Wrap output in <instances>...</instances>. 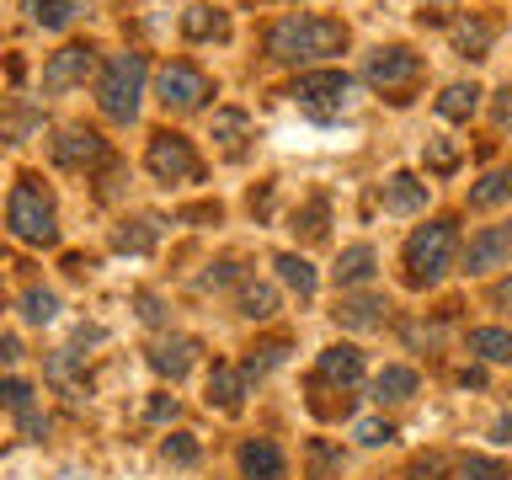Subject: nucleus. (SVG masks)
<instances>
[{"label": "nucleus", "instance_id": "f257e3e1", "mask_svg": "<svg viewBox=\"0 0 512 480\" xmlns=\"http://www.w3.org/2000/svg\"><path fill=\"white\" fill-rule=\"evenodd\" d=\"M347 48V27L331 16H283L267 27V59L278 64H315Z\"/></svg>", "mask_w": 512, "mask_h": 480}, {"label": "nucleus", "instance_id": "f03ea898", "mask_svg": "<svg viewBox=\"0 0 512 480\" xmlns=\"http://www.w3.org/2000/svg\"><path fill=\"white\" fill-rule=\"evenodd\" d=\"M6 230L27 246H59V219H54V192L38 176H16L11 203H6Z\"/></svg>", "mask_w": 512, "mask_h": 480}, {"label": "nucleus", "instance_id": "7ed1b4c3", "mask_svg": "<svg viewBox=\"0 0 512 480\" xmlns=\"http://www.w3.org/2000/svg\"><path fill=\"white\" fill-rule=\"evenodd\" d=\"M454 251H459L454 219L422 224V230L406 240V283H411V288H432L448 267H454Z\"/></svg>", "mask_w": 512, "mask_h": 480}, {"label": "nucleus", "instance_id": "20e7f679", "mask_svg": "<svg viewBox=\"0 0 512 480\" xmlns=\"http://www.w3.org/2000/svg\"><path fill=\"white\" fill-rule=\"evenodd\" d=\"M144 75H150L144 54H112L102 64V75H96V102H102V112L112 123H134L139 96H144Z\"/></svg>", "mask_w": 512, "mask_h": 480}, {"label": "nucleus", "instance_id": "39448f33", "mask_svg": "<svg viewBox=\"0 0 512 480\" xmlns=\"http://www.w3.org/2000/svg\"><path fill=\"white\" fill-rule=\"evenodd\" d=\"M352 75H342V70H304L299 80H294V102L304 107V112H315V118H336V112H347L352 107Z\"/></svg>", "mask_w": 512, "mask_h": 480}, {"label": "nucleus", "instance_id": "423d86ee", "mask_svg": "<svg viewBox=\"0 0 512 480\" xmlns=\"http://www.w3.org/2000/svg\"><path fill=\"white\" fill-rule=\"evenodd\" d=\"M144 166H150V176H160V182H198V176H203V160H198V150H192V139L171 134V128L150 134Z\"/></svg>", "mask_w": 512, "mask_h": 480}, {"label": "nucleus", "instance_id": "0eeeda50", "mask_svg": "<svg viewBox=\"0 0 512 480\" xmlns=\"http://www.w3.org/2000/svg\"><path fill=\"white\" fill-rule=\"evenodd\" d=\"M368 86L384 91V96H395V91H411L416 80H422V54H411V48H374L368 54Z\"/></svg>", "mask_w": 512, "mask_h": 480}, {"label": "nucleus", "instance_id": "6e6552de", "mask_svg": "<svg viewBox=\"0 0 512 480\" xmlns=\"http://www.w3.org/2000/svg\"><path fill=\"white\" fill-rule=\"evenodd\" d=\"M208 96H214V80H208L198 64L176 59L160 70V102H166V112H198Z\"/></svg>", "mask_w": 512, "mask_h": 480}, {"label": "nucleus", "instance_id": "1a4fd4ad", "mask_svg": "<svg viewBox=\"0 0 512 480\" xmlns=\"http://www.w3.org/2000/svg\"><path fill=\"white\" fill-rule=\"evenodd\" d=\"M96 70V48L91 43H64L54 59L43 64V91H75V86H86V75Z\"/></svg>", "mask_w": 512, "mask_h": 480}, {"label": "nucleus", "instance_id": "9d476101", "mask_svg": "<svg viewBox=\"0 0 512 480\" xmlns=\"http://www.w3.org/2000/svg\"><path fill=\"white\" fill-rule=\"evenodd\" d=\"M102 160H107V139L96 128H64L54 139V166H64V171H91Z\"/></svg>", "mask_w": 512, "mask_h": 480}, {"label": "nucleus", "instance_id": "9b49d317", "mask_svg": "<svg viewBox=\"0 0 512 480\" xmlns=\"http://www.w3.org/2000/svg\"><path fill=\"white\" fill-rule=\"evenodd\" d=\"M502 262H512V224H486V230L470 240V251H464V267L486 272V267H502Z\"/></svg>", "mask_w": 512, "mask_h": 480}, {"label": "nucleus", "instance_id": "f8f14e48", "mask_svg": "<svg viewBox=\"0 0 512 480\" xmlns=\"http://www.w3.org/2000/svg\"><path fill=\"white\" fill-rule=\"evenodd\" d=\"M315 379L320 384H336V390H352V384L363 379V352L347 347V342L326 347V352H320V363H315Z\"/></svg>", "mask_w": 512, "mask_h": 480}, {"label": "nucleus", "instance_id": "ddd939ff", "mask_svg": "<svg viewBox=\"0 0 512 480\" xmlns=\"http://www.w3.org/2000/svg\"><path fill=\"white\" fill-rule=\"evenodd\" d=\"M235 459H240V475L246 480H283V448L267 438H246Z\"/></svg>", "mask_w": 512, "mask_h": 480}, {"label": "nucleus", "instance_id": "4468645a", "mask_svg": "<svg viewBox=\"0 0 512 480\" xmlns=\"http://www.w3.org/2000/svg\"><path fill=\"white\" fill-rule=\"evenodd\" d=\"M192 358H198V342H192V336H171V342H155L150 347V368L160 379H182L187 368H192Z\"/></svg>", "mask_w": 512, "mask_h": 480}, {"label": "nucleus", "instance_id": "2eb2a0df", "mask_svg": "<svg viewBox=\"0 0 512 480\" xmlns=\"http://www.w3.org/2000/svg\"><path fill=\"white\" fill-rule=\"evenodd\" d=\"M208 406H219L224 416H235L246 406V374L230 363H214V374H208Z\"/></svg>", "mask_w": 512, "mask_h": 480}, {"label": "nucleus", "instance_id": "dca6fc26", "mask_svg": "<svg viewBox=\"0 0 512 480\" xmlns=\"http://www.w3.org/2000/svg\"><path fill=\"white\" fill-rule=\"evenodd\" d=\"M384 208L390 214H422L427 208V182L411 171H395L390 182H384Z\"/></svg>", "mask_w": 512, "mask_h": 480}, {"label": "nucleus", "instance_id": "f3484780", "mask_svg": "<svg viewBox=\"0 0 512 480\" xmlns=\"http://www.w3.org/2000/svg\"><path fill=\"white\" fill-rule=\"evenodd\" d=\"M182 32L192 43H219V38H230V16H224L219 6H187L182 11Z\"/></svg>", "mask_w": 512, "mask_h": 480}, {"label": "nucleus", "instance_id": "a211bd4d", "mask_svg": "<svg viewBox=\"0 0 512 480\" xmlns=\"http://www.w3.org/2000/svg\"><path fill=\"white\" fill-rule=\"evenodd\" d=\"M208 139H214L219 150L240 155V144L251 139V112H240V107H219V112H214V128H208Z\"/></svg>", "mask_w": 512, "mask_h": 480}, {"label": "nucleus", "instance_id": "6ab92c4d", "mask_svg": "<svg viewBox=\"0 0 512 480\" xmlns=\"http://www.w3.org/2000/svg\"><path fill=\"white\" fill-rule=\"evenodd\" d=\"M475 107H480L475 80H454V86H443V96H438V118H448V123H470Z\"/></svg>", "mask_w": 512, "mask_h": 480}, {"label": "nucleus", "instance_id": "aec40b11", "mask_svg": "<svg viewBox=\"0 0 512 480\" xmlns=\"http://www.w3.org/2000/svg\"><path fill=\"white\" fill-rule=\"evenodd\" d=\"M411 395H416V368H406V363L379 368V379H374V400H379V406H400V400H411Z\"/></svg>", "mask_w": 512, "mask_h": 480}, {"label": "nucleus", "instance_id": "412c9836", "mask_svg": "<svg viewBox=\"0 0 512 480\" xmlns=\"http://www.w3.org/2000/svg\"><path fill=\"white\" fill-rule=\"evenodd\" d=\"M374 246H347L342 256H336V288H358V283H368L374 278Z\"/></svg>", "mask_w": 512, "mask_h": 480}, {"label": "nucleus", "instance_id": "4be33fe9", "mask_svg": "<svg viewBox=\"0 0 512 480\" xmlns=\"http://www.w3.org/2000/svg\"><path fill=\"white\" fill-rule=\"evenodd\" d=\"M502 203H512V166H496L470 187V208H502Z\"/></svg>", "mask_w": 512, "mask_h": 480}, {"label": "nucleus", "instance_id": "5701e85b", "mask_svg": "<svg viewBox=\"0 0 512 480\" xmlns=\"http://www.w3.org/2000/svg\"><path fill=\"white\" fill-rule=\"evenodd\" d=\"M336 320H342V326H352V331H374V326H384V299H374V294L342 299Z\"/></svg>", "mask_w": 512, "mask_h": 480}, {"label": "nucleus", "instance_id": "b1692460", "mask_svg": "<svg viewBox=\"0 0 512 480\" xmlns=\"http://www.w3.org/2000/svg\"><path fill=\"white\" fill-rule=\"evenodd\" d=\"M470 352H475V358H486V363H512V331H502V326H475V331H470Z\"/></svg>", "mask_w": 512, "mask_h": 480}, {"label": "nucleus", "instance_id": "393cba45", "mask_svg": "<svg viewBox=\"0 0 512 480\" xmlns=\"http://www.w3.org/2000/svg\"><path fill=\"white\" fill-rule=\"evenodd\" d=\"M155 235H160V219H128V224H118V230H112V246L144 256V251L155 246Z\"/></svg>", "mask_w": 512, "mask_h": 480}, {"label": "nucleus", "instance_id": "a878e982", "mask_svg": "<svg viewBox=\"0 0 512 480\" xmlns=\"http://www.w3.org/2000/svg\"><path fill=\"white\" fill-rule=\"evenodd\" d=\"M272 267H278V278H283L288 288H294V294H299V299H310V294H315V283H320V278H315V267H310V262H304V256H299V251H283V256H278V262H272Z\"/></svg>", "mask_w": 512, "mask_h": 480}, {"label": "nucleus", "instance_id": "bb28decb", "mask_svg": "<svg viewBox=\"0 0 512 480\" xmlns=\"http://www.w3.org/2000/svg\"><path fill=\"white\" fill-rule=\"evenodd\" d=\"M48 379L59 384V390H70V400H80L86 395V384H80V368H75V347H59L54 358H48V368H43Z\"/></svg>", "mask_w": 512, "mask_h": 480}, {"label": "nucleus", "instance_id": "cd10ccee", "mask_svg": "<svg viewBox=\"0 0 512 480\" xmlns=\"http://www.w3.org/2000/svg\"><path fill=\"white\" fill-rule=\"evenodd\" d=\"M491 38H496V27L491 22H480V16H470V22H459L454 27V43H459V54L464 59H480L491 48Z\"/></svg>", "mask_w": 512, "mask_h": 480}, {"label": "nucleus", "instance_id": "c85d7f7f", "mask_svg": "<svg viewBox=\"0 0 512 480\" xmlns=\"http://www.w3.org/2000/svg\"><path fill=\"white\" fill-rule=\"evenodd\" d=\"M459 139H448V134H432L427 144H422V160H427V171L432 176H448V171H454L459 166Z\"/></svg>", "mask_w": 512, "mask_h": 480}, {"label": "nucleus", "instance_id": "c756f323", "mask_svg": "<svg viewBox=\"0 0 512 480\" xmlns=\"http://www.w3.org/2000/svg\"><path fill=\"white\" fill-rule=\"evenodd\" d=\"M240 315H251V320L278 315V294H272L267 283H246V288H240Z\"/></svg>", "mask_w": 512, "mask_h": 480}, {"label": "nucleus", "instance_id": "7c9ffc66", "mask_svg": "<svg viewBox=\"0 0 512 480\" xmlns=\"http://www.w3.org/2000/svg\"><path fill=\"white\" fill-rule=\"evenodd\" d=\"M27 11H32V22H38V27H70L75 0H27Z\"/></svg>", "mask_w": 512, "mask_h": 480}, {"label": "nucleus", "instance_id": "2f4dec72", "mask_svg": "<svg viewBox=\"0 0 512 480\" xmlns=\"http://www.w3.org/2000/svg\"><path fill=\"white\" fill-rule=\"evenodd\" d=\"M283 358H288V347H283V342H267V347H251V358H246V363H240V374H246V384H251V379H262V374H267V368H278Z\"/></svg>", "mask_w": 512, "mask_h": 480}, {"label": "nucleus", "instance_id": "473e14b6", "mask_svg": "<svg viewBox=\"0 0 512 480\" xmlns=\"http://www.w3.org/2000/svg\"><path fill=\"white\" fill-rule=\"evenodd\" d=\"M459 475L464 480H512V470L502 459H486V454H464L459 459Z\"/></svg>", "mask_w": 512, "mask_h": 480}, {"label": "nucleus", "instance_id": "72a5a7b5", "mask_svg": "<svg viewBox=\"0 0 512 480\" xmlns=\"http://www.w3.org/2000/svg\"><path fill=\"white\" fill-rule=\"evenodd\" d=\"M326 214H331L326 198H310V203H304L299 214H294V230H299L304 240H320V235H326Z\"/></svg>", "mask_w": 512, "mask_h": 480}, {"label": "nucleus", "instance_id": "f704fd0d", "mask_svg": "<svg viewBox=\"0 0 512 480\" xmlns=\"http://www.w3.org/2000/svg\"><path fill=\"white\" fill-rule=\"evenodd\" d=\"M22 315L32 320V326H48V320L59 315V299L48 294V288H27V294H22Z\"/></svg>", "mask_w": 512, "mask_h": 480}, {"label": "nucleus", "instance_id": "c9c22d12", "mask_svg": "<svg viewBox=\"0 0 512 480\" xmlns=\"http://www.w3.org/2000/svg\"><path fill=\"white\" fill-rule=\"evenodd\" d=\"M160 454H166V464H182V470H187V464H198L203 448H198V438H192V432H171V438L160 443Z\"/></svg>", "mask_w": 512, "mask_h": 480}, {"label": "nucleus", "instance_id": "e433bc0d", "mask_svg": "<svg viewBox=\"0 0 512 480\" xmlns=\"http://www.w3.org/2000/svg\"><path fill=\"white\" fill-rule=\"evenodd\" d=\"M0 406H11L16 416L32 411V384L27 379H0Z\"/></svg>", "mask_w": 512, "mask_h": 480}, {"label": "nucleus", "instance_id": "4c0bfd02", "mask_svg": "<svg viewBox=\"0 0 512 480\" xmlns=\"http://www.w3.org/2000/svg\"><path fill=\"white\" fill-rule=\"evenodd\" d=\"M352 438H358L363 448H379V443H390V438H395V427L384 422V416H363V422L352 427Z\"/></svg>", "mask_w": 512, "mask_h": 480}, {"label": "nucleus", "instance_id": "58836bf2", "mask_svg": "<svg viewBox=\"0 0 512 480\" xmlns=\"http://www.w3.org/2000/svg\"><path fill=\"white\" fill-rule=\"evenodd\" d=\"M406 480H448V459L443 454H422L406 464Z\"/></svg>", "mask_w": 512, "mask_h": 480}, {"label": "nucleus", "instance_id": "ea45409f", "mask_svg": "<svg viewBox=\"0 0 512 480\" xmlns=\"http://www.w3.org/2000/svg\"><path fill=\"white\" fill-rule=\"evenodd\" d=\"M331 464H336L331 443H310V470H315V480H326V475H331Z\"/></svg>", "mask_w": 512, "mask_h": 480}, {"label": "nucleus", "instance_id": "a19ab883", "mask_svg": "<svg viewBox=\"0 0 512 480\" xmlns=\"http://www.w3.org/2000/svg\"><path fill=\"white\" fill-rule=\"evenodd\" d=\"M144 416H150V422H171V416H176V395H155L150 406H144Z\"/></svg>", "mask_w": 512, "mask_h": 480}, {"label": "nucleus", "instance_id": "79ce46f5", "mask_svg": "<svg viewBox=\"0 0 512 480\" xmlns=\"http://www.w3.org/2000/svg\"><path fill=\"white\" fill-rule=\"evenodd\" d=\"M491 118H496V123H512V86H502V91H496V102H491Z\"/></svg>", "mask_w": 512, "mask_h": 480}, {"label": "nucleus", "instance_id": "37998d69", "mask_svg": "<svg viewBox=\"0 0 512 480\" xmlns=\"http://www.w3.org/2000/svg\"><path fill=\"white\" fill-rule=\"evenodd\" d=\"M139 315L150 320V326H160V299L155 294H139Z\"/></svg>", "mask_w": 512, "mask_h": 480}, {"label": "nucleus", "instance_id": "c03bdc74", "mask_svg": "<svg viewBox=\"0 0 512 480\" xmlns=\"http://www.w3.org/2000/svg\"><path fill=\"white\" fill-rule=\"evenodd\" d=\"M22 358V342H16V336H0V363H16Z\"/></svg>", "mask_w": 512, "mask_h": 480}, {"label": "nucleus", "instance_id": "a18cd8bd", "mask_svg": "<svg viewBox=\"0 0 512 480\" xmlns=\"http://www.w3.org/2000/svg\"><path fill=\"white\" fill-rule=\"evenodd\" d=\"M459 384H464V390H480V384H486V368H464Z\"/></svg>", "mask_w": 512, "mask_h": 480}, {"label": "nucleus", "instance_id": "49530a36", "mask_svg": "<svg viewBox=\"0 0 512 480\" xmlns=\"http://www.w3.org/2000/svg\"><path fill=\"white\" fill-rule=\"evenodd\" d=\"M496 304H502V310H512V278L507 283H496V294H491Z\"/></svg>", "mask_w": 512, "mask_h": 480}]
</instances>
